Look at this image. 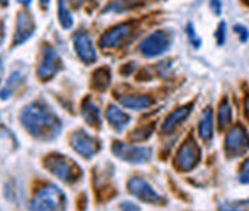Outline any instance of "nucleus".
I'll list each match as a JSON object with an SVG mask.
<instances>
[{
  "label": "nucleus",
  "mask_w": 249,
  "mask_h": 211,
  "mask_svg": "<svg viewBox=\"0 0 249 211\" xmlns=\"http://www.w3.org/2000/svg\"><path fill=\"white\" fill-rule=\"evenodd\" d=\"M19 121L35 140L53 141L62 131V121L43 101H34L20 109Z\"/></svg>",
  "instance_id": "obj_1"
},
{
  "label": "nucleus",
  "mask_w": 249,
  "mask_h": 211,
  "mask_svg": "<svg viewBox=\"0 0 249 211\" xmlns=\"http://www.w3.org/2000/svg\"><path fill=\"white\" fill-rule=\"evenodd\" d=\"M43 165L52 176H55L59 181H62L65 184H73L82 176L79 167L72 161L71 158H68L62 154H58V152L49 154L45 158Z\"/></svg>",
  "instance_id": "obj_2"
},
{
  "label": "nucleus",
  "mask_w": 249,
  "mask_h": 211,
  "mask_svg": "<svg viewBox=\"0 0 249 211\" xmlns=\"http://www.w3.org/2000/svg\"><path fill=\"white\" fill-rule=\"evenodd\" d=\"M67 207V197L64 191L55 184L43 185L31 201V210H64Z\"/></svg>",
  "instance_id": "obj_3"
},
{
  "label": "nucleus",
  "mask_w": 249,
  "mask_h": 211,
  "mask_svg": "<svg viewBox=\"0 0 249 211\" xmlns=\"http://www.w3.org/2000/svg\"><path fill=\"white\" fill-rule=\"evenodd\" d=\"M173 43V33L170 31H156L142 39L140 52L145 58H156L166 53Z\"/></svg>",
  "instance_id": "obj_4"
},
{
  "label": "nucleus",
  "mask_w": 249,
  "mask_h": 211,
  "mask_svg": "<svg viewBox=\"0 0 249 211\" xmlns=\"http://www.w3.org/2000/svg\"><path fill=\"white\" fill-rule=\"evenodd\" d=\"M112 154L130 164H144L148 162L153 157V149L148 146H136L127 142L115 141L112 144Z\"/></svg>",
  "instance_id": "obj_5"
},
{
  "label": "nucleus",
  "mask_w": 249,
  "mask_h": 211,
  "mask_svg": "<svg viewBox=\"0 0 249 211\" xmlns=\"http://www.w3.org/2000/svg\"><path fill=\"white\" fill-rule=\"evenodd\" d=\"M40 62L37 65L36 76L40 81H51L53 76H56L58 72L64 68V62L59 56V53L52 48L51 45H45L40 52Z\"/></svg>",
  "instance_id": "obj_6"
},
{
  "label": "nucleus",
  "mask_w": 249,
  "mask_h": 211,
  "mask_svg": "<svg viewBox=\"0 0 249 211\" xmlns=\"http://www.w3.org/2000/svg\"><path fill=\"white\" fill-rule=\"evenodd\" d=\"M127 188L130 191L131 195H134L136 198H139L142 203L147 204H153V206H159L163 204L166 200L150 185V182L147 179H144L142 177H133L128 179Z\"/></svg>",
  "instance_id": "obj_7"
},
{
  "label": "nucleus",
  "mask_w": 249,
  "mask_h": 211,
  "mask_svg": "<svg viewBox=\"0 0 249 211\" xmlns=\"http://www.w3.org/2000/svg\"><path fill=\"white\" fill-rule=\"evenodd\" d=\"M200 158H202V151L197 142L193 138H187L180 145L176 154V167L183 173L190 171L199 164Z\"/></svg>",
  "instance_id": "obj_8"
},
{
  "label": "nucleus",
  "mask_w": 249,
  "mask_h": 211,
  "mask_svg": "<svg viewBox=\"0 0 249 211\" xmlns=\"http://www.w3.org/2000/svg\"><path fill=\"white\" fill-rule=\"evenodd\" d=\"M225 149L229 157L244 155L249 149V134L247 128L241 124H236L231 128L225 138Z\"/></svg>",
  "instance_id": "obj_9"
},
{
  "label": "nucleus",
  "mask_w": 249,
  "mask_h": 211,
  "mask_svg": "<svg viewBox=\"0 0 249 211\" xmlns=\"http://www.w3.org/2000/svg\"><path fill=\"white\" fill-rule=\"evenodd\" d=\"M72 149L81 155L85 160L92 158L98 151H100V142L95 140L92 135H89L85 130H76L75 132H72L71 140H70Z\"/></svg>",
  "instance_id": "obj_10"
},
{
  "label": "nucleus",
  "mask_w": 249,
  "mask_h": 211,
  "mask_svg": "<svg viewBox=\"0 0 249 211\" xmlns=\"http://www.w3.org/2000/svg\"><path fill=\"white\" fill-rule=\"evenodd\" d=\"M36 31V23L34 16L28 10H20L16 16V28L13 35V46L23 45L28 42Z\"/></svg>",
  "instance_id": "obj_11"
},
{
  "label": "nucleus",
  "mask_w": 249,
  "mask_h": 211,
  "mask_svg": "<svg viewBox=\"0 0 249 211\" xmlns=\"http://www.w3.org/2000/svg\"><path fill=\"white\" fill-rule=\"evenodd\" d=\"M73 49L85 65H92L98 59L94 42L87 32H78L73 36Z\"/></svg>",
  "instance_id": "obj_12"
},
{
  "label": "nucleus",
  "mask_w": 249,
  "mask_h": 211,
  "mask_svg": "<svg viewBox=\"0 0 249 211\" xmlns=\"http://www.w3.org/2000/svg\"><path fill=\"white\" fill-rule=\"evenodd\" d=\"M133 25L131 23H120L112 28H109L100 39V46L103 49H115L121 43H124L128 36L131 35Z\"/></svg>",
  "instance_id": "obj_13"
},
{
  "label": "nucleus",
  "mask_w": 249,
  "mask_h": 211,
  "mask_svg": "<svg viewBox=\"0 0 249 211\" xmlns=\"http://www.w3.org/2000/svg\"><path fill=\"white\" fill-rule=\"evenodd\" d=\"M192 109H193V105L190 104V105L180 106L176 111H173V112L164 119V122H163V125H161V132H163V134H172L178 127H180V124H183V122L187 119V116L190 115Z\"/></svg>",
  "instance_id": "obj_14"
},
{
  "label": "nucleus",
  "mask_w": 249,
  "mask_h": 211,
  "mask_svg": "<svg viewBox=\"0 0 249 211\" xmlns=\"http://www.w3.org/2000/svg\"><path fill=\"white\" fill-rule=\"evenodd\" d=\"M106 116H107L108 124L117 131L121 132L127 128V125L131 121V116L128 114H125L124 111H121L120 108L114 104L108 105L107 111H106Z\"/></svg>",
  "instance_id": "obj_15"
},
{
  "label": "nucleus",
  "mask_w": 249,
  "mask_h": 211,
  "mask_svg": "<svg viewBox=\"0 0 249 211\" xmlns=\"http://www.w3.org/2000/svg\"><path fill=\"white\" fill-rule=\"evenodd\" d=\"M81 115L91 128H95V130L101 128V111L89 98L84 99L81 105Z\"/></svg>",
  "instance_id": "obj_16"
},
{
  "label": "nucleus",
  "mask_w": 249,
  "mask_h": 211,
  "mask_svg": "<svg viewBox=\"0 0 249 211\" xmlns=\"http://www.w3.org/2000/svg\"><path fill=\"white\" fill-rule=\"evenodd\" d=\"M120 104L131 111H144V109H148L154 105V101L147 95L128 94V95H123L120 98Z\"/></svg>",
  "instance_id": "obj_17"
},
{
  "label": "nucleus",
  "mask_w": 249,
  "mask_h": 211,
  "mask_svg": "<svg viewBox=\"0 0 249 211\" xmlns=\"http://www.w3.org/2000/svg\"><path fill=\"white\" fill-rule=\"evenodd\" d=\"M199 137L203 141H211L213 138V109L211 106L205 108L199 119Z\"/></svg>",
  "instance_id": "obj_18"
},
{
  "label": "nucleus",
  "mask_w": 249,
  "mask_h": 211,
  "mask_svg": "<svg viewBox=\"0 0 249 211\" xmlns=\"http://www.w3.org/2000/svg\"><path fill=\"white\" fill-rule=\"evenodd\" d=\"M147 0H111L104 7V13H124L142 6Z\"/></svg>",
  "instance_id": "obj_19"
},
{
  "label": "nucleus",
  "mask_w": 249,
  "mask_h": 211,
  "mask_svg": "<svg viewBox=\"0 0 249 211\" xmlns=\"http://www.w3.org/2000/svg\"><path fill=\"white\" fill-rule=\"evenodd\" d=\"M92 88L100 91V92H106L111 83V70L107 66H103L100 69H97L92 73Z\"/></svg>",
  "instance_id": "obj_20"
},
{
  "label": "nucleus",
  "mask_w": 249,
  "mask_h": 211,
  "mask_svg": "<svg viewBox=\"0 0 249 211\" xmlns=\"http://www.w3.org/2000/svg\"><path fill=\"white\" fill-rule=\"evenodd\" d=\"M23 81H25V78H23V75L20 72H13L9 76V79L6 82V86L1 89V101H7L13 95V92L19 89V86L23 83Z\"/></svg>",
  "instance_id": "obj_21"
},
{
  "label": "nucleus",
  "mask_w": 249,
  "mask_h": 211,
  "mask_svg": "<svg viewBox=\"0 0 249 211\" xmlns=\"http://www.w3.org/2000/svg\"><path fill=\"white\" fill-rule=\"evenodd\" d=\"M232 118H233L232 106H231L228 99H223L222 104L219 105V111H217V124H219V130H220V131H225V130L232 124Z\"/></svg>",
  "instance_id": "obj_22"
},
{
  "label": "nucleus",
  "mask_w": 249,
  "mask_h": 211,
  "mask_svg": "<svg viewBox=\"0 0 249 211\" xmlns=\"http://www.w3.org/2000/svg\"><path fill=\"white\" fill-rule=\"evenodd\" d=\"M58 19H59L62 29H65V31L71 29L73 25V17H72V13L70 12L65 0H58Z\"/></svg>",
  "instance_id": "obj_23"
},
{
  "label": "nucleus",
  "mask_w": 249,
  "mask_h": 211,
  "mask_svg": "<svg viewBox=\"0 0 249 211\" xmlns=\"http://www.w3.org/2000/svg\"><path fill=\"white\" fill-rule=\"evenodd\" d=\"M186 33H187V39H189L190 45H192L195 49H199V48L202 46V37L196 33L195 25H193L192 22L187 23V26H186Z\"/></svg>",
  "instance_id": "obj_24"
},
{
  "label": "nucleus",
  "mask_w": 249,
  "mask_h": 211,
  "mask_svg": "<svg viewBox=\"0 0 249 211\" xmlns=\"http://www.w3.org/2000/svg\"><path fill=\"white\" fill-rule=\"evenodd\" d=\"M219 210H249V200L225 203V204L219 206Z\"/></svg>",
  "instance_id": "obj_25"
},
{
  "label": "nucleus",
  "mask_w": 249,
  "mask_h": 211,
  "mask_svg": "<svg viewBox=\"0 0 249 211\" xmlns=\"http://www.w3.org/2000/svg\"><path fill=\"white\" fill-rule=\"evenodd\" d=\"M214 39H216V43L219 46H223L225 42H226V22H220L216 28V32H214Z\"/></svg>",
  "instance_id": "obj_26"
},
{
  "label": "nucleus",
  "mask_w": 249,
  "mask_h": 211,
  "mask_svg": "<svg viewBox=\"0 0 249 211\" xmlns=\"http://www.w3.org/2000/svg\"><path fill=\"white\" fill-rule=\"evenodd\" d=\"M151 134H153V127H150V128L142 127L140 130H137V131L131 132V140H133V141L147 140V138H148V137H150Z\"/></svg>",
  "instance_id": "obj_27"
},
{
  "label": "nucleus",
  "mask_w": 249,
  "mask_h": 211,
  "mask_svg": "<svg viewBox=\"0 0 249 211\" xmlns=\"http://www.w3.org/2000/svg\"><path fill=\"white\" fill-rule=\"evenodd\" d=\"M233 31H235V33L238 35L239 40H241L242 43H247V42H248L249 29L247 26H244V25H235V26H233Z\"/></svg>",
  "instance_id": "obj_28"
},
{
  "label": "nucleus",
  "mask_w": 249,
  "mask_h": 211,
  "mask_svg": "<svg viewBox=\"0 0 249 211\" xmlns=\"http://www.w3.org/2000/svg\"><path fill=\"white\" fill-rule=\"evenodd\" d=\"M239 179L242 184H249V158L244 161V164L241 165V174Z\"/></svg>",
  "instance_id": "obj_29"
},
{
  "label": "nucleus",
  "mask_w": 249,
  "mask_h": 211,
  "mask_svg": "<svg viewBox=\"0 0 249 211\" xmlns=\"http://www.w3.org/2000/svg\"><path fill=\"white\" fill-rule=\"evenodd\" d=\"M211 9L216 16L222 13V1L220 0H211Z\"/></svg>",
  "instance_id": "obj_30"
},
{
  "label": "nucleus",
  "mask_w": 249,
  "mask_h": 211,
  "mask_svg": "<svg viewBox=\"0 0 249 211\" xmlns=\"http://www.w3.org/2000/svg\"><path fill=\"white\" fill-rule=\"evenodd\" d=\"M120 209H121V210H140V207H137L136 204L128 203V201L121 203V204H120Z\"/></svg>",
  "instance_id": "obj_31"
},
{
  "label": "nucleus",
  "mask_w": 249,
  "mask_h": 211,
  "mask_svg": "<svg viewBox=\"0 0 249 211\" xmlns=\"http://www.w3.org/2000/svg\"><path fill=\"white\" fill-rule=\"evenodd\" d=\"M49 1H51V0H39V4H40L43 9H46V7L49 6Z\"/></svg>",
  "instance_id": "obj_32"
},
{
  "label": "nucleus",
  "mask_w": 249,
  "mask_h": 211,
  "mask_svg": "<svg viewBox=\"0 0 249 211\" xmlns=\"http://www.w3.org/2000/svg\"><path fill=\"white\" fill-rule=\"evenodd\" d=\"M245 112H247V116H249V97H247V101H245Z\"/></svg>",
  "instance_id": "obj_33"
},
{
  "label": "nucleus",
  "mask_w": 249,
  "mask_h": 211,
  "mask_svg": "<svg viewBox=\"0 0 249 211\" xmlns=\"http://www.w3.org/2000/svg\"><path fill=\"white\" fill-rule=\"evenodd\" d=\"M7 3H9V0H1V4H3V6H6Z\"/></svg>",
  "instance_id": "obj_34"
},
{
  "label": "nucleus",
  "mask_w": 249,
  "mask_h": 211,
  "mask_svg": "<svg viewBox=\"0 0 249 211\" xmlns=\"http://www.w3.org/2000/svg\"><path fill=\"white\" fill-rule=\"evenodd\" d=\"M245 1H247V4H248V6H249V0H245Z\"/></svg>",
  "instance_id": "obj_35"
}]
</instances>
